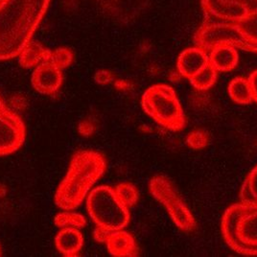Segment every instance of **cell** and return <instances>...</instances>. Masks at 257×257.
<instances>
[{
  "mask_svg": "<svg viewBox=\"0 0 257 257\" xmlns=\"http://www.w3.org/2000/svg\"><path fill=\"white\" fill-rule=\"evenodd\" d=\"M115 192L120 200L128 206V208L137 204L139 200V192L137 188L128 182H123L118 184L114 188Z\"/></svg>",
  "mask_w": 257,
  "mask_h": 257,
  "instance_id": "cell-21",
  "label": "cell"
},
{
  "mask_svg": "<svg viewBox=\"0 0 257 257\" xmlns=\"http://www.w3.org/2000/svg\"><path fill=\"white\" fill-rule=\"evenodd\" d=\"M209 63L217 72H229L239 62V55L235 47L222 44L217 45L208 52Z\"/></svg>",
  "mask_w": 257,
  "mask_h": 257,
  "instance_id": "cell-13",
  "label": "cell"
},
{
  "mask_svg": "<svg viewBox=\"0 0 257 257\" xmlns=\"http://www.w3.org/2000/svg\"><path fill=\"white\" fill-rule=\"evenodd\" d=\"M50 0L0 1V61L19 57L48 9Z\"/></svg>",
  "mask_w": 257,
  "mask_h": 257,
  "instance_id": "cell-1",
  "label": "cell"
},
{
  "mask_svg": "<svg viewBox=\"0 0 257 257\" xmlns=\"http://www.w3.org/2000/svg\"><path fill=\"white\" fill-rule=\"evenodd\" d=\"M26 138V128L20 115L7 107L0 97V157L19 150Z\"/></svg>",
  "mask_w": 257,
  "mask_h": 257,
  "instance_id": "cell-9",
  "label": "cell"
},
{
  "mask_svg": "<svg viewBox=\"0 0 257 257\" xmlns=\"http://www.w3.org/2000/svg\"><path fill=\"white\" fill-rule=\"evenodd\" d=\"M63 78L62 69L47 61L37 65L33 71L31 82L38 92L45 95H53L62 86Z\"/></svg>",
  "mask_w": 257,
  "mask_h": 257,
  "instance_id": "cell-10",
  "label": "cell"
},
{
  "mask_svg": "<svg viewBox=\"0 0 257 257\" xmlns=\"http://www.w3.org/2000/svg\"><path fill=\"white\" fill-rule=\"evenodd\" d=\"M204 22L236 23L257 10V0H201Z\"/></svg>",
  "mask_w": 257,
  "mask_h": 257,
  "instance_id": "cell-7",
  "label": "cell"
},
{
  "mask_svg": "<svg viewBox=\"0 0 257 257\" xmlns=\"http://www.w3.org/2000/svg\"><path fill=\"white\" fill-rule=\"evenodd\" d=\"M73 59H74V55L70 49L61 47L51 51L49 62H51L54 65H56L57 67L63 70L72 64Z\"/></svg>",
  "mask_w": 257,
  "mask_h": 257,
  "instance_id": "cell-22",
  "label": "cell"
},
{
  "mask_svg": "<svg viewBox=\"0 0 257 257\" xmlns=\"http://www.w3.org/2000/svg\"><path fill=\"white\" fill-rule=\"evenodd\" d=\"M113 79V75L110 71L108 70H99L97 71L94 75V80L97 84L100 85H106L108 84L109 82H111Z\"/></svg>",
  "mask_w": 257,
  "mask_h": 257,
  "instance_id": "cell-24",
  "label": "cell"
},
{
  "mask_svg": "<svg viewBox=\"0 0 257 257\" xmlns=\"http://www.w3.org/2000/svg\"><path fill=\"white\" fill-rule=\"evenodd\" d=\"M208 142H209L208 135L202 130L193 131L186 138L187 145L194 150L204 149L208 145Z\"/></svg>",
  "mask_w": 257,
  "mask_h": 257,
  "instance_id": "cell-23",
  "label": "cell"
},
{
  "mask_svg": "<svg viewBox=\"0 0 257 257\" xmlns=\"http://www.w3.org/2000/svg\"><path fill=\"white\" fill-rule=\"evenodd\" d=\"M55 225L60 228H78L86 225V219L82 215L73 212H61L55 217Z\"/></svg>",
  "mask_w": 257,
  "mask_h": 257,
  "instance_id": "cell-20",
  "label": "cell"
},
{
  "mask_svg": "<svg viewBox=\"0 0 257 257\" xmlns=\"http://www.w3.org/2000/svg\"><path fill=\"white\" fill-rule=\"evenodd\" d=\"M228 94L232 101L240 105H247L253 100L249 83L243 77H236L229 83Z\"/></svg>",
  "mask_w": 257,
  "mask_h": 257,
  "instance_id": "cell-17",
  "label": "cell"
},
{
  "mask_svg": "<svg viewBox=\"0 0 257 257\" xmlns=\"http://www.w3.org/2000/svg\"><path fill=\"white\" fill-rule=\"evenodd\" d=\"M50 55L51 50L44 47L42 43L31 40L19 55V62L22 67L30 68L49 61Z\"/></svg>",
  "mask_w": 257,
  "mask_h": 257,
  "instance_id": "cell-16",
  "label": "cell"
},
{
  "mask_svg": "<svg viewBox=\"0 0 257 257\" xmlns=\"http://www.w3.org/2000/svg\"><path fill=\"white\" fill-rule=\"evenodd\" d=\"M106 168L107 162L102 154L91 150L77 152L55 193V204L64 210L77 208Z\"/></svg>",
  "mask_w": 257,
  "mask_h": 257,
  "instance_id": "cell-2",
  "label": "cell"
},
{
  "mask_svg": "<svg viewBox=\"0 0 257 257\" xmlns=\"http://www.w3.org/2000/svg\"><path fill=\"white\" fill-rule=\"evenodd\" d=\"M106 244L108 252L113 256L133 257L139 254L134 237L123 229L109 232Z\"/></svg>",
  "mask_w": 257,
  "mask_h": 257,
  "instance_id": "cell-12",
  "label": "cell"
},
{
  "mask_svg": "<svg viewBox=\"0 0 257 257\" xmlns=\"http://www.w3.org/2000/svg\"><path fill=\"white\" fill-rule=\"evenodd\" d=\"M86 207L97 226L108 231L123 229L130 222L128 206L109 186L102 185L94 188L87 197Z\"/></svg>",
  "mask_w": 257,
  "mask_h": 257,
  "instance_id": "cell-5",
  "label": "cell"
},
{
  "mask_svg": "<svg viewBox=\"0 0 257 257\" xmlns=\"http://www.w3.org/2000/svg\"><path fill=\"white\" fill-rule=\"evenodd\" d=\"M217 71L214 67L207 64L201 71L189 79L191 85L198 90H206L213 86L217 80Z\"/></svg>",
  "mask_w": 257,
  "mask_h": 257,
  "instance_id": "cell-19",
  "label": "cell"
},
{
  "mask_svg": "<svg viewBox=\"0 0 257 257\" xmlns=\"http://www.w3.org/2000/svg\"><path fill=\"white\" fill-rule=\"evenodd\" d=\"M221 228L225 243L237 253L257 255V205H230L223 216Z\"/></svg>",
  "mask_w": 257,
  "mask_h": 257,
  "instance_id": "cell-3",
  "label": "cell"
},
{
  "mask_svg": "<svg viewBox=\"0 0 257 257\" xmlns=\"http://www.w3.org/2000/svg\"><path fill=\"white\" fill-rule=\"evenodd\" d=\"M0 1H1V0H0Z\"/></svg>",
  "mask_w": 257,
  "mask_h": 257,
  "instance_id": "cell-30",
  "label": "cell"
},
{
  "mask_svg": "<svg viewBox=\"0 0 257 257\" xmlns=\"http://www.w3.org/2000/svg\"><path fill=\"white\" fill-rule=\"evenodd\" d=\"M109 232H111V231H108V230L103 228V227L96 226V228L94 230V233H93V236H94V239L96 240L97 242H99V243H106L107 236L109 234Z\"/></svg>",
  "mask_w": 257,
  "mask_h": 257,
  "instance_id": "cell-25",
  "label": "cell"
},
{
  "mask_svg": "<svg viewBox=\"0 0 257 257\" xmlns=\"http://www.w3.org/2000/svg\"><path fill=\"white\" fill-rule=\"evenodd\" d=\"M5 193H6L5 187L3 185H0V198H2L5 195Z\"/></svg>",
  "mask_w": 257,
  "mask_h": 257,
  "instance_id": "cell-28",
  "label": "cell"
},
{
  "mask_svg": "<svg viewBox=\"0 0 257 257\" xmlns=\"http://www.w3.org/2000/svg\"><path fill=\"white\" fill-rule=\"evenodd\" d=\"M55 245L64 256H77L84 245V237L78 228H63L55 238Z\"/></svg>",
  "mask_w": 257,
  "mask_h": 257,
  "instance_id": "cell-15",
  "label": "cell"
},
{
  "mask_svg": "<svg viewBox=\"0 0 257 257\" xmlns=\"http://www.w3.org/2000/svg\"><path fill=\"white\" fill-rule=\"evenodd\" d=\"M79 133L85 137L90 136L93 133V125L89 121H83L79 125Z\"/></svg>",
  "mask_w": 257,
  "mask_h": 257,
  "instance_id": "cell-27",
  "label": "cell"
},
{
  "mask_svg": "<svg viewBox=\"0 0 257 257\" xmlns=\"http://www.w3.org/2000/svg\"><path fill=\"white\" fill-rule=\"evenodd\" d=\"M144 111L163 128L179 132L185 126V116L176 91L167 85H154L141 100Z\"/></svg>",
  "mask_w": 257,
  "mask_h": 257,
  "instance_id": "cell-4",
  "label": "cell"
},
{
  "mask_svg": "<svg viewBox=\"0 0 257 257\" xmlns=\"http://www.w3.org/2000/svg\"><path fill=\"white\" fill-rule=\"evenodd\" d=\"M239 197L243 204L257 205V165L246 176Z\"/></svg>",
  "mask_w": 257,
  "mask_h": 257,
  "instance_id": "cell-18",
  "label": "cell"
},
{
  "mask_svg": "<svg viewBox=\"0 0 257 257\" xmlns=\"http://www.w3.org/2000/svg\"><path fill=\"white\" fill-rule=\"evenodd\" d=\"M2 255V251H1V248H0V256Z\"/></svg>",
  "mask_w": 257,
  "mask_h": 257,
  "instance_id": "cell-29",
  "label": "cell"
},
{
  "mask_svg": "<svg viewBox=\"0 0 257 257\" xmlns=\"http://www.w3.org/2000/svg\"><path fill=\"white\" fill-rule=\"evenodd\" d=\"M209 64L208 53L204 49L195 46L183 50L177 62L178 72L188 80Z\"/></svg>",
  "mask_w": 257,
  "mask_h": 257,
  "instance_id": "cell-11",
  "label": "cell"
},
{
  "mask_svg": "<svg viewBox=\"0 0 257 257\" xmlns=\"http://www.w3.org/2000/svg\"><path fill=\"white\" fill-rule=\"evenodd\" d=\"M151 195L162 204L170 215L174 224L183 231H192L196 220L183 202L173 182L164 176H156L149 182Z\"/></svg>",
  "mask_w": 257,
  "mask_h": 257,
  "instance_id": "cell-6",
  "label": "cell"
},
{
  "mask_svg": "<svg viewBox=\"0 0 257 257\" xmlns=\"http://www.w3.org/2000/svg\"><path fill=\"white\" fill-rule=\"evenodd\" d=\"M193 41L196 46L207 53L217 45L226 44L239 48V35L235 23L203 22L195 33Z\"/></svg>",
  "mask_w": 257,
  "mask_h": 257,
  "instance_id": "cell-8",
  "label": "cell"
},
{
  "mask_svg": "<svg viewBox=\"0 0 257 257\" xmlns=\"http://www.w3.org/2000/svg\"><path fill=\"white\" fill-rule=\"evenodd\" d=\"M247 81H248L249 86L251 88L252 99L257 103V69L254 70L250 75L248 76Z\"/></svg>",
  "mask_w": 257,
  "mask_h": 257,
  "instance_id": "cell-26",
  "label": "cell"
},
{
  "mask_svg": "<svg viewBox=\"0 0 257 257\" xmlns=\"http://www.w3.org/2000/svg\"><path fill=\"white\" fill-rule=\"evenodd\" d=\"M239 35V49L257 54V10L236 22Z\"/></svg>",
  "mask_w": 257,
  "mask_h": 257,
  "instance_id": "cell-14",
  "label": "cell"
}]
</instances>
